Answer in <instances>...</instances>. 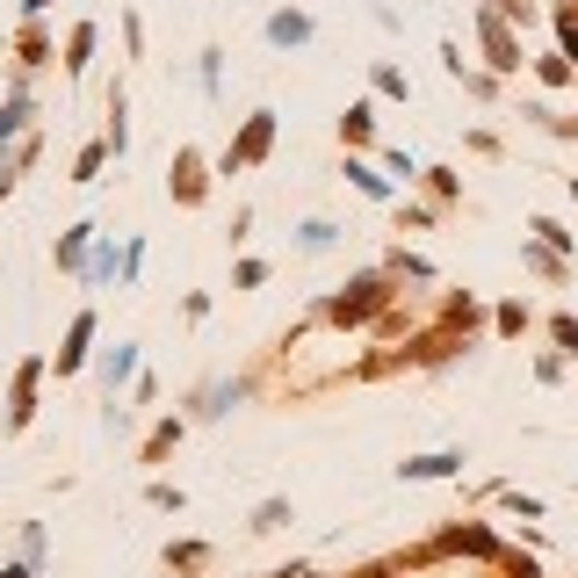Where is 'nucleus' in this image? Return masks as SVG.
I'll return each instance as SVG.
<instances>
[{"mask_svg":"<svg viewBox=\"0 0 578 578\" xmlns=\"http://www.w3.org/2000/svg\"><path fill=\"white\" fill-rule=\"evenodd\" d=\"M36 384H44V362H22L15 369V398H8V434H22V427L36 420Z\"/></svg>","mask_w":578,"mask_h":578,"instance_id":"4","label":"nucleus"},{"mask_svg":"<svg viewBox=\"0 0 578 578\" xmlns=\"http://www.w3.org/2000/svg\"><path fill=\"white\" fill-rule=\"evenodd\" d=\"M549 333H557V348H564V354H578V318H571V311L549 318Z\"/></svg>","mask_w":578,"mask_h":578,"instance_id":"34","label":"nucleus"},{"mask_svg":"<svg viewBox=\"0 0 578 578\" xmlns=\"http://www.w3.org/2000/svg\"><path fill=\"white\" fill-rule=\"evenodd\" d=\"M15 52H22V66H44V58H52V36H44V30H36V22H30V30H22V44H15Z\"/></svg>","mask_w":578,"mask_h":578,"instance_id":"30","label":"nucleus"},{"mask_svg":"<svg viewBox=\"0 0 578 578\" xmlns=\"http://www.w3.org/2000/svg\"><path fill=\"white\" fill-rule=\"evenodd\" d=\"M52 8H58V0H22V15H30V22H36V15H52Z\"/></svg>","mask_w":578,"mask_h":578,"instance_id":"41","label":"nucleus"},{"mask_svg":"<svg viewBox=\"0 0 578 578\" xmlns=\"http://www.w3.org/2000/svg\"><path fill=\"white\" fill-rule=\"evenodd\" d=\"M528 231H535V239H543V246H549V253H571V246H578V239H571V231H564V225H557V217H528Z\"/></svg>","mask_w":578,"mask_h":578,"instance_id":"26","label":"nucleus"},{"mask_svg":"<svg viewBox=\"0 0 578 578\" xmlns=\"http://www.w3.org/2000/svg\"><path fill=\"white\" fill-rule=\"evenodd\" d=\"M441 549H471V557H507V549H499V535H491V528H449V535H441V543L427 549V557H441Z\"/></svg>","mask_w":578,"mask_h":578,"instance_id":"10","label":"nucleus"},{"mask_svg":"<svg viewBox=\"0 0 578 578\" xmlns=\"http://www.w3.org/2000/svg\"><path fill=\"white\" fill-rule=\"evenodd\" d=\"M390 311V275H354L340 297H326V318L333 326H369V318Z\"/></svg>","mask_w":578,"mask_h":578,"instance_id":"1","label":"nucleus"},{"mask_svg":"<svg viewBox=\"0 0 578 578\" xmlns=\"http://www.w3.org/2000/svg\"><path fill=\"white\" fill-rule=\"evenodd\" d=\"M549 22H557V44H564V58L578 66V8H549Z\"/></svg>","mask_w":578,"mask_h":578,"instance_id":"28","label":"nucleus"},{"mask_svg":"<svg viewBox=\"0 0 578 578\" xmlns=\"http://www.w3.org/2000/svg\"><path fill=\"white\" fill-rule=\"evenodd\" d=\"M88 58H94V22H80V30L66 36V72H72V80L88 72Z\"/></svg>","mask_w":578,"mask_h":578,"instance_id":"17","label":"nucleus"},{"mask_svg":"<svg viewBox=\"0 0 578 578\" xmlns=\"http://www.w3.org/2000/svg\"><path fill=\"white\" fill-rule=\"evenodd\" d=\"M231 282H239V290H261V282H268V261H239V268H231Z\"/></svg>","mask_w":578,"mask_h":578,"instance_id":"37","label":"nucleus"},{"mask_svg":"<svg viewBox=\"0 0 578 578\" xmlns=\"http://www.w3.org/2000/svg\"><path fill=\"white\" fill-rule=\"evenodd\" d=\"M499 564H507L513 578H543V564H535V557H513V549H507V557H499Z\"/></svg>","mask_w":578,"mask_h":578,"instance_id":"40","label":"nucleus"},{"mask_svg":"<svg viewBox=\"0 0 578 578\" xmlns=\"http://www.w3.org/2000/svg\"><path fill=\"white\" fill-rule=\"evenodd\" d=\"M390 275H412V282H434V268H427L420 253H390Z\"/></svg>","mask_w":578,"mask_h":578,"instance_id":"32","label":"nucleus"},{"mask_svg":"<svg viewBox=\"0 0 578 578\" xmlns=\"http://www.w3.org/2000/svg\"><path fill=\"white\" fill-rule=\"evenodd\" d=\"M88 253H94V225H72L66 239H58V268H72V275L88 268Z\"/></svg>","mask_w":578,"mask_h":578,"instance_id":"14","label":"nucleus"},{"mask_svg":"<svg viewBox=\"0 0 578 578\" xmlns=\"http://www.w3.org/2000/svg\"><path fill=\"white\" fill-rule=\"evenodd\" d=\"M94 376H102V390L116 398L123 384H138V348H131V340H116V348L102 354V369H94Z\"/></svg>","mask_w":578,"mask_h":578,"instance_id":"8","label":"nucleus"},{"mask_svg":"<svg viewBox=\"0 0 578 578\" xmlns=\"http://www.w3.org/2000/svg\"><path fill=\"white\" fill-rule=\"evenodd\" d=\"M145 499H152V507H159V513H181V507H189V499H181V485H167V477H159V485H152V491H145Z\"/></svg>","mask_w":578,"mask_h":578,"instance_id":"33","label":"nucleus"},{"mask_svg":"<svg viewBox=\"0 0 578 578\" xmlns=\"http://www.w3.org/2000/svg\"><path fill=\"white\" fill-rule=\"evenodd\" d=\"M109 275H116V246L102 239V246H94V253H88V268H80V282H88V290H102Z\"/></svg>","mask_w":578,"mask_h":578,"instance_id":"21","label":"nucleus"},{"mask_svg":"<svg viewBox=\"0 0 578 578\" xmlns=\"http://www.w3.org/2000/svg\"><path fill=\"white\" fill-rule=\"evenodd\" d=\"M30 159H36V138H22L15 152L0 145V195H15V181H22V167H30Z\"/></svg>","mask_w":578,"mask_h":578,"instance_id":"16","label":"nucleus"},{"mask_svg":"<svg viewBox=\"0 0 578 578\" xmlns=\"http://www.w3.org/2000/svg\"><path fill=\"white\" fill-rule=\"evenodd\" d=\"M384 174H390V181H420L427 167H420L412 152H405V145H390V152H384Z\"/></svg>","mask_w":578,"mask_h":578,"instance_id":"29","label":"nucleus"},{"mask_svg":"<svg viewBox=\"0 0 578 578\" xmlns=\"http://www.w3.org/2000/svg\"><path fill=\"white\" fill-rule=\"evenodd\" d=\"M477 44H485L491 72H521V36L507 30V15H499V8H477Z\"/></svg>","mask_w":578,"mask_h":578,"instance_id":"3","label":"nucleus"},{"mask_svg":"<svg viewBox=\"0 0 578 578\" xmlns=\"http://www.w3.org/2000/svg\"><path fill=\"white\" fill-rule=\"evenodd\" d=\"M102 167H109V145H88V152L72 159V181H80V189H94V181H102Z\"/></svg>","mask_w":578,"mask_h":578,"instance_id":"23","label":"nucleus"},{"mask_svg":"<svg viewBox=\"0 0 578 578\" xmlns=\"http://www.w3.org/2000/svg\"><path fill=\"white\" fill-rule=\"evenodd\" d=\"M333 246H340L333 217H304V225H297V253H333Z\"/></svg>","mask_w":578,"mask_h":578,"instance_id":"13","label":"nucleus"},{"mask_svg":"<svg viewBox=\"0 0 578 578\" xmlns=\"http://www.w3.org/2000/svg\"><path fill=\"white\" fill-rule=\"evenodd\" d=\"M340 138H348V145H369V138H376V109H369V102H354L348 116H340Z\"/></svg>","mask_w":578,"mask_h":578,"instance_id":"18","label":"nucleus"},{"mask_svg":"<svg viewBox=\"0 0 578 578\" xmlns=\"http://www.w3.org/2000/svg\"><path fill=\"white\" fill-rule=\"evenodd\" d=\"M376 94H390V102H405V94H412V80H405L398 66H376Z\"/></svg>","mask_w":578,"mask_h":578,"instance_id":"31","label":"nucleus"},{"mask_svg":"<svg viewBox=\"0 0 578 578\" xmlns=\"http://www.w3.org/2000/svg\"><path fill=\"white\" fill-rule=\"evenodd\" d=\"M246 390H253L246 376H217V384H203V390H195V420H225Z\"/></svg>","mask_w":578,"mask_h":578,"instance_id":"6","label":"nucleus"},{"mask_svg":"<svg viewBox=\"0 0 578 578\" xmlns=\"http://www.w3.org/2000/svg\"><path fill=\"white\" fill-rule=\"evenodd\" d=\"M535 72H543V88H571V80H578V66H571V58H564V52L535 58Z\"/></svg>","mask_w":578,"mask_h":578,"instance_id":"27","label":"nucleus"},{"mask_svg":"<svg viewBox=\"0 0 578 578\" xmlns=\"http://www.w3.org/2000/svg\"><path fill=\"white\" fill-rule=\"evenodd\" d=\"M340 174H348L354 189L369 195V203H390V174H384V167H369V159H354V152H348V167H340Z\"/></svg>","mask_w":578,"mask_h":578,"instance_id":"12","label":"nucleus"},{"mask_svg":"<svg viewBox=\"0 0 578 578\" xmlns=\"http://www.w3.org/2000/svg\"><path fill=\"white\" fill-rule=\"evenodd\" d=\"M261 36L275 52H297V44H311V15H304V8H275V15L261 22Z\"/></svg>","mask_w":578,"mask_h":578,"instance_id":"5","label":"nucleus"},{"mask_svg":"<svg viewBox=\"0 0 578 578\" xmlns=\"http://www.w3.org/2000/svg\"><path fill=\"white\" fill-rule=\"evenodd\" d=\"M0 578H36V571H30V564H8V571H0Z\"/></svg>","mask_w":578,"mask_h":578,"instance_id":"42","label":"nucleus"},{"mask_svg":"<svg viewBox=\"0 0 578 578\" xmlns=\"http://www.w3.org/2000/svg\"><path fill=\"white\" fill-rule=\"evenodd\" d=\"M22 564H30V571H36V564H44V528H22Z\"/></svg>","mask_w":578,"mask_h":578,"instance_id":"36","label":"nucleus"},{"mask_svg":"<svg viewBox=\"0 0 578 578\" xmlns=\"http://www.w3.org/2000/svg\"><path fill=\"white\" fill-rule=\"evenodd\" d=\"M521 261H528V268H535V275H549V282H564V253H549V246H543V239H535V246H521Z\"/></svg>","mask_w":578,"mask_h":578,"instance_id":"25","label":"nucleus"},{"mask_svg":"<svg viewBox=\"0 0 578 578\" xmlns=\"http://www.w3.org/2000/svg\"><path fill=\"white\" fill-rule=\"evenodd\" d=\"M211 564V543H167V571H203Z\"/></svg>","mask_w":578,"mask_h":578,"instance_id":"22","label":"nucleus"},{"mask_svg":"<svg viewBox=\"0 0 578 578\" xmlns=\"http://www.w3.org/2000/svg\"><path fill=\"white\" fill-rule=\"evenodd\" d=\"M268 152H275V109H253V116H246V131L231 138V152L217 159V167H225V174H246V167H261Z\"/></svg>","mask_w":578,"mask_h":578,"instance_id":"2","label":"nucleus"},{"mask_svg":"<svg viewBox=\"0 0 578 578\" xmlns=\"http://www.w3.org/2000/svg\"><path fill=\"white\" fill-rule=\"evenodd\" d=\"M167 189H174V203H203L211 174H203V152H195V145H181V152H174V181H167Z\"/></svg>","mask_w":578,"mask_h":578,"instance_id":"7","label":"nucleus"},{"mask_svg":"<svg viewBox=\"0 0 578 578\" xmlns=\"http://www.w3.org/2000/svg\"><path fill=\"white\" fill-rule=\"evenodd\" d=\"M571 195H578V174H571Z\"/></svg>","mask_w":578,"mask_h":578,"instance_id":"43","label":"nucleus"},{"mask_svg":"<svg viewBox=\"0 0 578 578\" xmlns=\"http://www.w3.org/2000/svg\"><path fill=\"white\" fill-rule=\"evenodd\" d=\"M491 326H499V333H521V326H528V304H499V311H491Z\"/></svg>","mask_w":578,"mask_h":578,"instance_id":"35","label":"nucleus"},{"mask_svg":"<svg viewBox=\"0 0 578 578\" xmlns=\"http://www.w3.org/2000/svg\"><path fill=\"white\" fill-rule=\"evenodd\" d=\"M398 477H405V485H420V477H463V449H434V456H412V463H398Z\"/></svg>","mask_w":578,"mask_h":578,"instance_id":"9","label":"nucleus"},{"mask_svg":"<svg viewBox=\"0 0 578 578\" xmlns=\"http://www.w3.org/2000/svg\"><path fill=\"white\" fill-rule=\"evenodd\" d=\"M102 145H109V152H116V159L131 152V102H123V88L109 94V138H102Z\"/></svg>","mask_w":578,"mask_h":578,"instance_id":"15","label":"nucleus"},{"mask_svg":"<svg viewBox=\"0 0 578 578\" xmlns=\"http://www.w3.org/2000/svg\"><path fill=\"white\" fill-rule=\"evenodd\" d=\"M485 8H499L507 22H535V0H485Z\"/></svg>","mask_w":578,"mask_h":578,"instance_id":"38","label":"nucleus"},{"mask_svg":"<svg viewBox=\"0 0 578 578\" xmlns=\"http://www.w3.org/2000/svg\"><path fill=\"white\" fill-rule=\"evenodd\" d=\"M22 123H30V94H8V102H0V145H8V138H22Z\"/></svg>","mask_w":578,"mask_h":578,"instance_id":"19","label":"nucleus"},{"mask_svg":"<svg viewBox=\"0 0 578 578\" xmlns=\"http://www.w3.org/2000/svg\"><path fill=\"white\" fill-rule=\"evenodd\" d=\"M507 507L521 513V521H543V499H528V491H507Z\"/></svg>","mask_w":578,"mask_h":578,"instance_id":"39","label":"nucleus"},{"mask_svg":"<svg viewBox=\"0 0 578 578\" xmlns=\"http://www.w3.org/2000/svg\"><path fill=\"white\" fill-rule=\"evenodd\" d=\"M88 340H94V311H80L66 326V348H58V376H72V369L88 362Z\"/></svg>","mask_w":578,"mask_h":578,"instance_id":"11","label":"nucleus"},{"mask_svg":"<svg viewBox=\"0 0 578 578\" xmlns=\"http://www.w3.org/2000/svg\"><path fill=\"white\" fill-rule=\"evenodd\" d=\"M174 441H181V420H159L152 441H145V463H167V456H174Z\"/></svg>","mask_w":578,"mask_h":578,"instance_id":"24","label":"nucleus"},{"mask_svg":"<svg viewBox=\"0 0 578 578\" xmlns=\"http://www.w3.org/2000/svg\"><path fill=\"white\" fill-rule=\"evenodd\" d=\"M297 513H290V499H261L253 507V535H275V528H290Z\"/></svg>","mask_w":578,"mask_h":578,"instance_id":"20","label":"nucleus"}]
</instances>
